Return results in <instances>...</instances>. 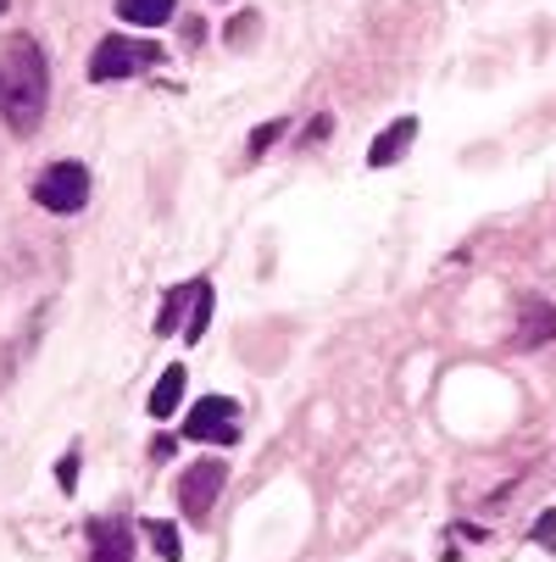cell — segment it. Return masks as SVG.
<instances>
[{"label": "cell", "mask_w": 556, "mask_h": 562, "mask_svg": "<svg viewBox=\"0 0 556 562\" xmlns=\"http://www.w3.org/2000/svg\"><path fill=\"white\" fill-rule=\"evenodd\" d=\"M418 139V117H395L384 134H373V145H367V168H395L407 156V145Z\"/></svg>", "instance_id": "cell-8"}, {"label": "cell", "mask_w": 556, "mask_h": 562, "mask_svg": "<svg viewBox=\"0 0 556 562\" xmlns=\"http://www.w3.org/2000/svg\"><path fill=\"white\" fill-rule=\"evenodd\" d=\"M290 134V117H273V123H262V128H251V139H246V156L257 162V156H268L279 139Z\"/></svg>", "instance_id": "cell-14"}, {"label": "cell", "mask_w": 556, "mask_h": 562, "mask_svg": "<svg viewBox=\"0 0 556 562\" xmlns=\"http://www.w3.org/2000/svg\"><path fill=\"white\" fill-rule=\"evenodd\" d=\"M156 61H168L156 45L112 34V40H101V45L90 50V78H95V85H117V78H134V72H145V67H156Z\"/></svg>", "instance_id": "cell-2"}, {"label": "cell", "mask_w": 556, "mask_h": 562, "mask_svg": "<svg viewBox=\"0 0 556 562\" xmlns=\"http://www.w3.org/2000/svg\"><path fill=\"white\" fill-rule=\"evenodd\" d=\"M45 106H50V67H45V50L18 34L0 50V112H7V128L12 134H34L45 123Z\"/></svg>", "instance_id": "cell-1"}, {"label": "cell", "mask_w": 556, "mask_h": 562, "mask_svg": "<svg viewBox=\"0 0 556 562\" xmlns=\"http://www.w3.org/2000/svg\"><path fill=\"white\" fill-rule=\"evenodd\" d=\"M173 446H179L173 435H156V440H150V462H168V457H173Z\"/></svg>", "instance_id": "cell-18"}, {"label": "cell", "mask_w": 556, "mask_h": 562, "mask_svg": "<svg viewBox=\"0 0 556 562\" xmlns=\"http://www.w3.org/2000/svg\"><path fill=\"white\" fill-rule=\"evenodd\" d=\"M545 340H556V306H551L545 295H523V301H518L512 346H518V351H534V346H545Z\"/></svg>", "instance_id": "cell-6"}, {"label": "cell", "mask_w": 556, "mask_h": 562, "mask_svg": "<svg viewBox=\"0 0 556 562\" xmlns=\"http://www.w3.org/2000/svg\"><path fill=\"white\" fill-rule=\"evenodd\" d=\"M212 279H195V301H190V324H184V340L190 346H201V335H206V324H212Z\"/></svg>", "instance_id": "cell-11"}, {"label": "cell", "mask_w": 556, "mask_h": 562, "mask_svg": "<svg viewBox=\"0 0 556 562\" xmlns=\"http://www.w3.org/2000/svg\"><path fill=\"white\" fill-rule=\"evenodd\" d=\"M117 18L128 29H168L179 18V0H117Z\"/></svg>", "instance_id": "cell-9"}, {"label": "cell", "mask_w": 556, "mask_h": 562, "mask_svg": "<svg viewBox=\"0 0 556 562\" xmlns=\"http://www.w3.org/2000/svg\"><path fill=\"white\" fill-rule=\"evenodd\" d=\"M56 485H61L67 496L78 491V451H61V457H56Z\"/></svg>", "instance_id": "cell-15"}, {"label": "cell", "mask_w": 556, "mask_h": 562, "mask_svg": "<svg viewBox=\"0 0 556 562\" xmlns=\"http://www.w3.org/2000/svg\"><path fill=\"white\" fill-rule=\"evenodd\" d=\"M529 540H534V546H556V507L534 518V529H529Z\"/></svg>", "instance_id": "cell-16"}, {"label": "cell", "mask_w": 556, "mask_h": 562, "mask_svg": "<svg viewBox=\"0 0 556 562\" xmlns=\"http://www.w3.org/2000/svg\"><path fill=\"white\" fill-rule=\"evenodd\" d=\"M251 34H257V12H246L240 23H234V29H228V45H246Z\"/></svg>", "instance_id": "cell-17"}, {"label": "cell", "mask_w": 556, "mask_h": 562, "mask_svg": "<svg viewBox=\"0 0 556 562\" xmlns=\"http://www.w3.org/2000/svg\"><path fill=\"white\" fill-rule=\"evenodd\" d=\"M184 440L195 446H240V407L228 395H201L190 418H184Z\"/></svg>", "instance_id": "cell-4"}, {"label": "cell", "mask_w": 556, "mask_h": 562, "mask_svg": "<svg viewBox=\"0 0 556 562\" xmlns=\"http://www.w3.org/2000/svg\"><path fill=\"white\" fill-rule=\"evenodd\" d=\"M0 12H7V0H0Z\"/></svg>", "instance_id": "cell-19"}, {"label": "cell", "mask_w": 556, "mask_h": 562, "mask_svg": "<svg viewBox=\"0 0 556 562\" xmlns=\"http://www.w3.org/2000/svg\"><path fill=\"white\" fill-rule=\"evenodd\" d=\"M90 562H134V524L123 513L90 524Z\"/></svg>", "instance_id": "cell-7"}, {"label": "cell", "mask_w": 556, "mask_h": 562, "mask_svg": "<svg viewBox=\"0 0 556 562\" xmlns=\"http://www.w3.org/2000/svg\"><path fill=\"white\" fill-rule=\"evenodd\" d=\"M179 401H184V362L162 368V379H156V390H150V418L168 424L179 413Z\"/></svg>", "instance_id": "cell-10"}, {"label": "cell", "mask_w": 556, "mask_h": 562, "mask_svg": "<svg viewBox=\"0 0 556 562\" xmlns=\"http://www.w3.org/2000/svg\"><path fill=\"white\" fill-rule=\"evenodd\" d=\"M145 540H150V551L162 557V562H184V546H179V524H168V518H150V524H145Z\"/></svg>", "instance_id": "cell-12"}, {"label": "cell", "mask_w": 556, "mask_h": 562, "mask_svg": "<svg viewBox=\"0 0 556 562\" xmlns=\"http://www.w3.org/2000/svg\"><path fill=\"white\" fill-rule=\"evenodd\" d=\"M223 485H228V462H217V457H201V462H195V468L179 479V507H184V518L206 524V513L217 507Z\"/></svg>", "instance_id": "cell-5"}, {"label": "cell", "mask_w": 556, "mask_h": 562, "mask_svg": "<svg viewBox=\"0 0 556 562\" xmlns=\"http://www.w3.org/2000/svg\"><path fill=\"white\" fill-rule=\"evenodd\" d=\"M190 301H195V279H190V284H173L168 301H162V312H156V335H173V329H179V312H184Z\"/></svg>", "instance_id": "cell-13"}, {"label": "cell", "mask_w": 556, "mask_h": 562, "mask_svg": "<svg viewBox=\"0 0 556 562\" xmlns=\"http://www.w3.org/2000/svg\"><path fill=\"white\" fill-rule=\"evenodd\" d=\"M34 201L56 217H72V212H84L90 201V168L84 162H50L39 179H34Z\"/></svg>", "instance_id": "cell-3"}]
</instances>
